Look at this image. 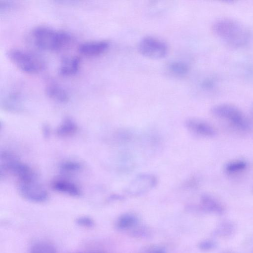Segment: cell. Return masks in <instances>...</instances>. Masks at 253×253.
I'll return each mask as SVG.
<instances>
[{"instance_id":"obj_1","label":"cell","mask_w":253,"mask_h":253,"mask_svg":"<svg viewBox=\"0 0 253 253\" xmlns=\"http://www.w3.org/2000/svg\"><path fill=\"white\" fill-rule=\"evenodd\" d=\"M212 30L218 38L233 47H243L250 39L249 29L239 21L230 18L216 20Z\"/></svg>"},{"instance_id":"obj_2","label":"cell","mask_w":253,"mask_h":253,"mask_svg":"<svg viewBox=\"0 0 253 253\" xmlns=\"http://www.w3.org/2000/svg\"><path fill=\"white\" fill-rule=\"evenodd\" d=\"M32 36L37 46L48 51L60 50L72 40L68 33L44 26L35 28L32 30Z\"/></svg>"},{"instance_id":"obj_3","label":"cell","mask_w":253,"mask_h":253,"mask_svg":"<svg viewBox=\"0 0 253 253\" xmlns=\"http://www.w3.org/2000/svg\"><path fill=\"white\" fill-rule=\"evenodd\" d=\"M6 55L15 66L26 73H39L44 66L43 60L40 56L24 49L11 48L7 51Z\"/></svg>"},{"instance_id":"obj_4","label":"cell","mask_w":253,"mask_h":253,"mask_svg":"<svg viewBox=\"0 0 253 253\" xmlns=\"http://www.w3.org/2000/svg\"><path fill=\"white\" fill-rule=\"evenodd\" d=\"M211 112L214 116L228 121L238 129L246 130L249 127L248 122L243 113L233 105H216L211 108Z\"/></svg>"},{"instance_id":"obj_5","label":"cell","mask_w":253,"mask_h":253,"mask_svg":"<svg viewBox=\"0 0 253 253\" xmlns=\"http://www.w3.org/2000/svg\"><path fill=\"white\" fill-rule=\"evenodd\" d=\"M18 190L23 198L32 202H44L48 198L46 190L39 182L37 177L18 181Z\"/></svg>"},{"instance_id":"obj_6","label":"cell","mask_w":253,"mask_h":253,"mask_svg":"<svg viewBox=\"0 0 253 253\" xmlns=\"http://www.w3.org/2000/svg\"><path fill=\"white\" fill-rule=\"evenodd\" d=\"M138 49L142 55L154 59L162 58L168 52V46L165 42L151 36L142 38L138 43Z\"/></svg>"},{"instance_id":"obj_7","label":"cell","mask_w":253,"mask_h":253,"mask_svg":"<svg viewBox=\"0 0 253 253\" xmlns=\"http://www.w3.org/2000/svg\"><path fill=\"white\" fill-rule=\"evenodd\" d=\"M157 183V177L151 174L143 173L137 175L126 189V193L131 196L144 194L154 188Z\"/></svg>"},{"instance_id":"obj_8","label":"cell","mask_w":253,"mask_h":253,"mask_svg":"<svg viewBox=\"0 0 253 253\" xmlns=\"http://www.w3.org/2000/svg\"><path fill=\"white\" fill-rule=\"evenodd\" d=\"M185 126L189 131L197 135L212 137L216 134V131L212 126L207 122L198 119H188L185 122Z\"/></svg>"},{"instance_id":"obj_9","label":"cell","mask_w":253,"mask_h":253,"mask_svg":"<svg viewBox=\"0 0 253 253\" xmlns=\"http://www.w3.org/2000/svg\"><path fill=\"white\" fill-rule=\"evenodd\" d=\"M110 43L105 40L84 42L78 47L79 52L88 56H96L104 53L108 49Z\"/></svg>"},{"instance_id":"obj_10","label":"cell","mask_w":253,"mask_h":253,"mask_svg":"<svg viewBox=\"0 0 253 253\" xmlns=\"http://www.w3.org/2000/svg\"><path fill=\"white\" fill-rule=\"evenodd\" d=\"M80 59L77 56L64 57L60 63L59 73L63 76H71L77 73L79 69Z\"/></svg>"},{"instance_id":"obj_11","label":"cell","mask_w":253,"mask_h":253,"mask_svg":"<svg viewBox=\"0 0 253 253\" xmlns=\"http://www.w3.org/2000/svg\"><path fill=\"white\" fill-rule=\"evenodd\" d=\"M1 104L4 109L17 112L22 109V102L20 95L15 91L7 93L1 99Z\"/></svg>"},{"instance_id":"obj_12","label":"cell","mask_w":253,"mask_h":253,"mask_svg":"<svg viewBox=\"0 0 253 253\" xmlns=\"http://www.w3.org/2000/svg\"><path fill=\"white\" fill-rule=\"evenodd\" d=\"M51 186L55 191L71 196L77 197L81 194V190L79 187L74 183L69 180H55L52 182Z\"/></svg>"},{"instance_id":"obj_13","label":"cell","mask_w":253,"mask_h":253,"mask_svg":"<svg viewBox=\"0 0 253 253\" xmlns=\"http://www.w3.org/2000/svg\"><path fill=\"white\" fill-rule=\"evenodd\" d=\"M45 92L50 98L58 102L66 103L69 99L66 90L56 84L52 83L47 85Z\"/></svg>"},{"instance_id":"obj_14","label":"cell","mask_w":253,"mask_h":253,"mask_svg":"<svg viewBox=\"0 0 253 253\" xmlns=\"http://www.w3.org/2000/svg\"><path fill=\"white\" fill-rule=\"evenodd\" d=\"M78 126L75 122L70 118L65 119L57 129V134L60 136H70L77 131Z\"/></svg>"},{"instance_id":"obj_15","label":"cell","mask_w":253,"mask_h":253,"mask_svg":"<svg viewBox=\"0 0 253 253\" xmlns=\"http://www.w3.org/2000/svg\"><path fill=\"white\" fill-rule=\"evenodd\" d=\"M167 69L173 76L181 77L186 75L189 69L186 63L179 61H173L168 64Z\"/></svg>"},{"instance_id":"obj_16","label":"cell","mask_w":253,"mask_h":253,"mask_svg":"<svg viewBox=\"0 0 253 253\" xmlns=\"http://www.w3.org/2000/svg\"><path fill=\"white\" fill-rule=\"evenodd\" d=\"M136 223L137 219L135 216L131 214H125L118 218L117 226L120 229L126 230L133 227Z\"/></svg>"},{"instance_id":"obj_17","label":"cell","mask_w":253,"mask_h":253,"mask_svg":"<svg viewBox=\"0 0 253 253\" xmlns=\"http://www.w3.org/2000/svg\"><path fill=\"white\" fill-rule=\"evenodd\" d=\"M30 253H56V251L51 244L46 242H40L32 246Z\"/></svg>"},{"instance_id":"obj_18","label":"cell","mask_w":253,"mask_h":253,"mask_svg":"<svg viewBox=\"0 0 253 253\" xmlns=\"http://www.w3.org/2000/svg\"><path fill=\"white\" fill-rule=\"evenodd\" d=\"M201 203L204 209L212 211H221L220 205L211 197L204 195L201 197Z\"/></svg>"},{"instance_id":"obj_19","label":"cell","mask_w":253,"mask_h":253,"mask_svg":"<svg viewBox=\"0 0 253 253\" xmlns=\"http://www.w3.org/2000/svg\"><path fill=\"white\" fill-rule=\"evenodd\" d=\"M247 167V163L243 160H237L227 164L225 167L226 171L229 173H234L244 170Z\"/></svg>"},{"instance_id":"obj_20","label":"cell","mask_w":253,"mask_h":253,"mask_svg":"<svg viewBox=\"0 0 253 253\" xmlns=\"http://www.w3.org/2000/svg\"><path fill=\"white\" fill-rule=\"evenodd\" d=\"M60 169L66 173H71L78 171L81 168V165L74 161H66L60 165Z\"/></svg>"},{"instance_id":"obj_21","label":"cell","mask_w":253,"mask_h":253,"mask_svg":"<svg viewBox=\"0 0 253 253\" xmlns=\"http://www.w3.org/2000/svg\"><path fill=\"white\" fill-rule=\"evenodd\" d=\"M77 223L84 227L90 228L94 225V221L92 218L88 216H81L76 220Z\"/></svg>"},{"instance_id":"obj_22","label":"cell","mask_w":253,"mask_h":253,"mask_svg":"<svg viewBox=\"0 0 253 253\" xmlns=\"http://www.w3.org/2000/svg\"><path fill=\"white\" fill-rule=\"evenodd\" d=\"M14 6V4L11 1H0V15L4 14L10 10Z\"/></svg>"},{"instance_id":"obj_23","label":"cell","mask_w":253,"mask_h":253,"mask_svg":"<svg viewBox=\"0 0 253 253\" xmlns=\"http://www.w3.org/2000/svg\"><path fill=\"white\" fill-rule=\"evenodd\" d=\"M214 82L211 79H205L202 83V87L205 89H210L212 87L213 85Z\"/></svg>"},{"instance_id":"obj_24","label":"cell","mask_w":253,"mask_h":253,"mask_svg":"<svg viewBox=\"0 0 253 253\" xmlns=\"http://www.w3.org/2000/svg\"><path fill=\"white\" fill-rule=\"evenodd\" d=\"M42 132L43 133V135L45 137H47L49 136L50 134V129L47 125H44L42 127Z\"/></svg>"},{"instance_id":"obj_25","label":"cell","mask_w":253,"mask_h":253,"mask_svg":"<svg viewBox=\"0 0 253 253\" xmlns=\"http://www.w3.org/2000/svg\"><path fill=\"white\" fill-rule=\"evenodd\" d=\"M86 253H104L101 252V251H91V252H87Z\"/></svg>"},{"instance_id":"obj_26","label":"cell","mask_w":253,"mask_h":253,"mask_svg":"<svg viewBox=\"0 0 253 253\" xmlns=\"http://www.w3.org/2000/svg\"></svg>"}]
</instances>
